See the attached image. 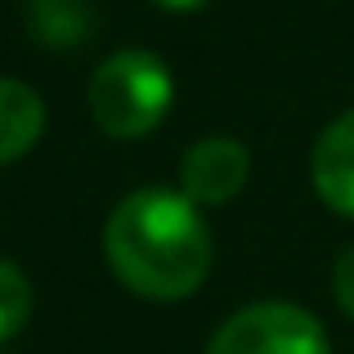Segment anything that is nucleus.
Masks as SVG:
<instances>
[{"label": "nucleus", "mask_w": 354, "mask_h": 354, "mask_svg": "<svg viewBox=\"0 0 354 354\" xmlns=\"http://www.w3.org/2000/svg\"><path fill=\"white\" fill-rule=\"evenodd\" d=\"M45 130V104L32 86L14 77H0V166L32 153Z\"/></svg>", "instance_id": "obj_6"}, {"label": "nucleus", "mask_w": 354, "mask_h": 354, "mask_svg": "<svg viewBox=\"0 0 354 354\" xmlns=\"http://www.w3.org/2000/svg\"><path fill=\"white\" fill-rule=\"evenodd\" d=\"M247 171H251V157L238 139H229V135L198 139V144L184 153L180 193L189 202H198V207H225V202H234L242 193Z\"/></svg>", "instance_id": "obj_4"}, {"label": "nucleus", "mask_w": 354, "mask_h": 354, "mask_svg": "<svg viewBox=\"0 0 354 354\" xmlns=\"http://www.w3.org/2000/svg\"><path fill=\"white\" fill-rule=\"evenodd\" d=\"M27 27L50 50H72L90 36V5L86 0H27Z\"/></svg>", "instance_id": "obj_7"}, {"label": "nucleus", "mask_w": 354, "mask_h": 354, "mask_svg": "<svg viewBox=\"0 0 354 354\" xmlns=\"http://www.w3.org/2000/svg\"><path fill=\"white\" fill-rule=\"evenodd\" d=\"M207 354H332L328 332L310 310L287 301H265L229 314L211 337Z\"/></svg>", "instance_id": "obj_3"}, {"label": "nucleus", "mask_w": 354, "mask_h": 354, "mask_svg": "<svg viewBox=\"0 0 354 354\" xmlns=\"http://www.w3.org/2000/svg\"><path fill=\"white\" fill-rule=\"evenodd\" d=\"M332 292H337V305L354 319V242L337 256V269H332Z\"/></svg>", "instance_id": "obj_9"}, {"label": "nucleus", "mask_w": 354, "mask_h": 354, "mask_svg": "<svg viewBox=\"0 0 354 354\" xmlns=\"http://www.w3.org/2000/svg\"><path fill=\"white\" fill-rule=\"evenodd\" d=\"M32 305H36V296H32L27 274L18 265H9V260H0V341L18 337L27 328Z\"/></svg>", "instance_id": "obj_8"}, {"label": "nucleus", "mask_w": 354, "mask_h": 354, "mask_svg": "<svg viewBox=\"0 0 354 354\" xmlns=\"http://www.w3.org/2000/svg\"><path fill=\"white\" fill-rule=\"evenodd\" d=\"M153 5H162V9H175V14H189V9H202L207 0H153Z\"/></svg>", "instance_id": "obj_10"}, {"label": "nucleus", "mask_w": 354, "mask_h": 354, "mask_svg": "<svg viewBox=\"0 0 354 354\" xmlns=\"http://www.w3.org/2000/svg\"><path fill=\"white\" fill-rule=\"evenodd\" d=\"M310 180H314V193L337 216L354 220V108L341 113L319 135L314 157H310Z\"/></svg>", "instance_id": "obj_5"}, {"label": "nucleus", "mask_w": 354, "mask_h": 354, "mask_svg": "<svg viewBox=\"0 0 354 354\" xmlns=\"http://www.w3.org/2000/svg\"><path fill=\"white\" fill-rule=\"evenodd\" d=\"M104 256L135 296L184 301L211 274V229L198 202L171 189H139L117 202L104 225Z\"/></svg>", "instance_id": "obj_1"}, {"label": "nucleus", "mask_w": 354, "mask_h": 354, "mask_svg": "<svg viewBox=\"0 0 354 354\" xmlns=\"http://www.w3.org/2000/svg\"><path fill=\"white\" fill-rule=\"evenodd\" d=\"M175 81L157 54L117 50L90 77V117L108 139H144L162 126Z\"/></svg>", "instance_id": "obj_2"}]
</instances>
